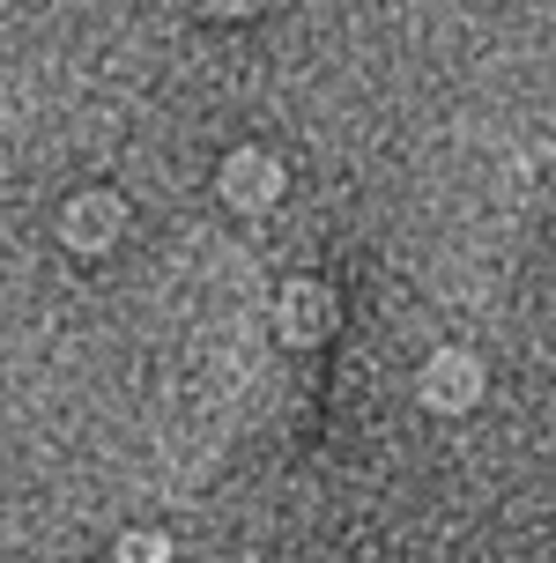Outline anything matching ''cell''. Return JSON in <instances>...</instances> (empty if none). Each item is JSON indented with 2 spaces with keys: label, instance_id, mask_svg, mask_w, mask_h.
<instances>
[{
  "label": "cell",
  "instance_id": "7a4b0ae2",
  "mask_svg": "<svg viewBox=\"0 0 556 563\" xmlns=\"http://www.w3.org/2000/svg\"><path fill=\"white\" fill-rule=\"evenodd\" d=\"M119 230H127V200L119 194H75L67 216H59V238H67L75 253H111Z\"/></svg>",
  "mask_w": 556,
  "mask_h": 563
},
{
  "label": "cell",
  "instance_id": "8992f818",
  "mask_svg": "<svg viewBox=\"0 0 556 563\" xmlns=\"http://www.w3.org/2000/svg\"><path fill=\"white\" fill-rule=\"evenodd\" d=\"M208 8H216V15H252L260 0H208Z\"/></svg>",
  "mask_w": 556,
  "mask_h": 563
},
{
  "label": "cell",
  "instance_id": "3957f363",
  "mask_svg": "<svg viewBox=\"0 0 556 563\" xmlns=\"http://www.w3.org/2000/svg\"><path fill=\"white\" fill-rule=\"evenodd\" d=\"M275 327L297 341V349L327 341L334 334V289H327V282H290V289L275 297Z\"/></svg>",
  "mask_w": 556,
  "mask_h": 563
},
{
  "label": "cell",
  "instance_id": "6da1fadb",
  "mask_svg": "<svg viewBox=\"0 0 556 563\" xmlns=\"http://www.w3.org/2000/svg\"><path fill=\"white\" fill-rule=\"evenodd\" d=\"M216 186L230 208H246V216H260V208H275L282 200V164L268 156V148H230L216 170Z\"/></svg>",
  "mask_w": 556,
  "mask_h": 563
},
{
  "label": "cell",
  "instance_id": "5b68a950",
  "mask_svg": "<svg viewBox=\"0 0 556 563\" xmlns=\"http://www.w3.org/2000/svg\"><path fill=\"white\" fill-rule=\"evenodd\" d=\"M119 563H171V541L164 534H127L119 541Z\"/></svg>",
  "mask_w": 556,
  "mask_h": 563
},
{
  "label": "cell",
  "instance_id": "277c9868",
  "mask_svg": "<svg viewBox=\"0 0 556 563\" xmlns=\"http://www.w3.org/2000/svg\"><path fill=\"white\" fill-rule=\"evenodd\" d=\"M475 394H482V364H475L468 349H438L423 364V400L430 408H475Z\"/></svg>",
  "mask_w": 556,
  "mask_h": 563
}]
</instances>
